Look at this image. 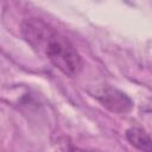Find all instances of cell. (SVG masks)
<instances>
[{"mask_svg": "<svg viewBox=\"0 0 152 152\" xmlns=\"http://www.w3.org/2000/svg\"><path fill=\"white\" fill-rule=\"evenodd\" d=\"M26 43L65 76L75 77L83 69V61L75 46L62 33L39 18H27L20 25Z\"/></svg>", "mask_w": 152, "mask_h": 152, "instance_id": "cell-1", "label": "cell"}, {"mask_svg": "<svg viewBox=\"0 0 152 152\" xmlns=\"http://www.w3.org/2000/svg\"><path fill=\"white\" fill-rule=\"evenodd\" d=\"M93 96L101 103V106L115 114H127L133 108L131 97L120 89L110 86L97 88L93 93Z\"/></svg>", "mask_w": 152, "mask_h": 152, "instance_id": "cell-2", "label": "cell"}, {"mask_svg": "<svg viewBox=\"0 0 152 152\" xmlns=\"http://www.w3.org/2000/svg\"><path fill=\"white\" fill-rule=\"evenodd\" d=\"M128 142L140 151H152V138L139 127H131L126 131Z\"/></svg>", "mask_w": 152, "mask_h": 152, "instance_id": "cell-3", "label": "cell"}]
</instances>
